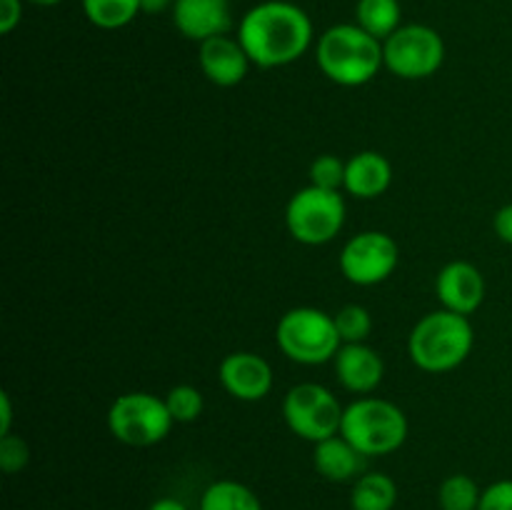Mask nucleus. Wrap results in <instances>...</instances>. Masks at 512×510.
<instances>
[{"label":"nucleus","instance_id":"nucleus-30","mask_svg":"<svg viewBox=\"0 0 512 510\" xmlns=\"http://www.w3.org/2000/svg\"><path fill=\"white\" fill-rule=\"evenodd\" d=\"M140 5H143V13H163L173 8L175 0H140Z\"/></svg>","mask_w":512,"mask_h":510},{"label":"nucleus","instance_id":"nucleus-17","mask_svg":"<svg viewBox=\"0 0 512 510\" xmlns=\"http://www.w3.org/2000/svg\"><path fill=\"white\" fill-rule=\"evenodd\" d=\"M313 465L330 483H348V480H358L363 475L365 455L338 433L315 443Z\"/></svg>","mask_w":512,"mask_h":510},{"label":"nucleus","instance_id":"nucleus-4","mask_svg":"<svg viewBox=\"0 0 512 510\" xmlns=\"http://www.w3.org/2000/svg\"><path fill=\"white\" fill-rule=\"evenodd\" d=\"M340 435L365 458L390 455L408 440V418L390 400L360 398L345 408Z\"/></svg>","mask_w":512,"mask_h":510},{"label":"nucleus","instance_id":"nucleus-26","mask_svg":"<svg viewBox=\"0 0 512 510\" xmlns=\"http://www.w3.org/2000/svg\"><path fill=\"white\" fill-rule=\"evenodd\" d=\"M30 460V450H28V443H25L20 435H3L0 438V468H3V473L13 475V473H20V470L28 465Z\"/></svg>","mask_w":512,"mask_h":510},{"label":"nucleus","instance_id":"nucleus-12","mask_svg":"<svg viewBox=\"0 0 512 510\" xmlns=\"http://www.w3.org/2000/svg\"><path fill=\"white\" fill-rule=\"evenodd\" d=\"M435 293H438V300L445 310L470 315L483 305L485 278L473 263L453 260L435 278Z\"/></svg>","mask_w":512,"mask_h":510},{"label":"nucleus","instance_id":"nucleus-7","mask_svg":"<svg viewBox=\"0 0 512 510\" xmlns=\"http://www.w3.org/2000/svg\"><path fill=\"white\" fill-rule=\"evenodd\" d=\"M165 398L153 393H125L113 400L108 410V428L115 440L130 448H148L168 438L173 428Z\"/></svg>","mask_w":512,"mask_h":510},{"label":"nucleus","instance_id":"nucleus-32","mask_svg":"<svg viewBox=\"0 0 512 510\" xmlns=\"http://www.w3.org/2000/svg\"><path fill=\"white\" fill-rule=\"evenodd\" d=\"M10 418H13V410H10V395H3V423H0V433H10Z\"/></svg>","mask_w":512,"mask_h":510},{"label":"nucleus","instance_id":"nucleus-24","mask_svg":"<svg viewBox=\"0 0 512 510\" xmlns=\"http://www.w3.org/2000/svg\"><path fill=\"white\" fill-rule=\"evenodd\" d=\"M165 405H168L175 423H193V420L200 418L205 403L198 388H193V385H175L165 395Z\"/></svg>","mask_w":512,"mask_h":510},{"label":"nucleus","instance_id":"nucleus-20","mask_svg":"<svg viewBox=\"0 0 512 510\" xmlns=\"http://www.w3.org/2000/svg\"><path fill=\"white\" fill-rule=\"evenodd\" d=\"M355 18L365 33L378 40H388L400 28L403 8L400 0H358Z\"/></svg>","mask_w":512,"mask_h":510},{"label":"nucleus","instance_id":"nucleus-27","mask_svg":"<svg viewBox=\"0 0 512 510\" xmlns=\"http://www.w3.org/2000/svg\"><path fill=\"white\" fill-rule=\"evenodd\" d=\"M478 510H512V480H498L480 495Z\"/></svg>","mask_w":512,"mask_h":510},{"label":"nucleus","instance_id":"nucleus-6","mask_svg":"<svg viewBox=\"0 0 512 510\" xmlns=\"http://www.w3.org/2000/svg\"><path fill=\"white\" fill-rule=\"evenodd\" d=\"M285 225L303 245H325L340 235L345 225V200L340 190L318 185L298 190L285 208Z\"/></svg>","mask_w":512,"mask_h":510},{"label":"nucleus","instance_id":"nucleus-23","mask_svg":"<svg viewBox=\"0 0 512 510\" xmlns=\"http://www.w3.org/2000/svg\"><path fill=\"white\" fill-rule=\"evenodd\" d=\"M333 318L343 343H365L373 333V318L363 305H345Z\"/></svg>","mask_w":512,"mask_h":510},{"label":"nucleus","instance_id":"nucleus-11","mask_svg":"<svg viewBox=\"0 0 512 510\" xmlns=\"http://www.w3.org/2000/svg\"><path fill=\"white\" fill-rule=\"evenodd\" d=\"M220 385L243 403L263 400L273 388V368L260 355L240 350V353L225 355L218 368Z\"/></svg>","mask_w":512,"mask_h":510},{"label":"nucleus","instance_id":"nucleus-28","mask_svg":"<svg viewBox=\"0 0 512 510\" xmlns=\"http://www.w3.org/2000/svg\"><path fill=\"white\" fill-rule=\"evenodd\" d=\"M20 18H23V0H0V33H13Z\"/></svg>","mask_w":512,"mask_h":510},{"label":"nucleus","instance_id":"nucleus-18","mask_svg":"<svg viewBox=\"0 0 512 510\" xmlns=\"http://www.w3.org/2000/svg\"><path fill=\"white\" fill-rule=\"evenodd\" d=\"M395 503H398V483L378 470L360 475L350 490L353 510H393Z\"/></svg>","mask_w":512,"mask_h":510},{"label":"nucleus","instance_id":"nucleus-21","mask_svg":"<svg viewBox=\"0 0 512 510\" xmlns=\"http://www.w3.org/2000/svg\"><path fill=\"white\" fill-rule=\"evenodd\" d=\"M83 10L95 28L118 30L133 23L143 5L140 0H83Z\"/></svg>","mask_w":512,"mask_h":510},{"label":"nucleus","instance_id":"nucleus-10","mask_svg":"<svg viewBox=\"0 0 512 510\" xmlns=\"http://www.w3.org/2000/svg\"><path fill=\"white\" fill-rule=\"evenodd\" d=\"M400 250L398 243L388 233L365 230L353 235L340 250V270L345 278L360 288H370L393 275L398 268Z\"/></svg>","mask_w":512,"mask_h":510},{"label":"nucleus","instance_id":"nucleus-5","mask_svg":"<svg viewBox=\"0 0 512 510\" xmlns=\"http://www.w3.org/2000/svg\"><path fill=\"white\" fill-rule=\"evenodd\" d=\"M275 340H278V348L293 363L300 365L328 363L343 345L333 315L318 308H308V305L288 310L280 318Z\"/></svg>","mask_w":512,"mask_h":510},{"label":"nucleus","instance_id":"nucleus-15","mask_svg":"<svg viewBox=\"0 0 512 510\" xmlns=\"http://www.w3.org/2000/svg\"><path fill=\"white\" fill-rule=\"evenodd\" d=\"M200 68L205 78L220 88H233L248 75L250 58L240 40L228 35H215V38L200 43Z\"/></svg>","mask_w":512,"mask_h":510},{"label":"nucleus","instance_id":"nucleus-33","mask_svg":"<svg viewBox=\"0 0 512 510\" xmlns=\"http://www.w3.org/2000/svg\"><path fill=\"white\" fill-rule=\"evenodd\" d=\"M28 3H33V5H45V8H48V5L60 3V0H28Z\"/></svg>","mask_w":512,"mask_h":510},{"label":"nucleus","instance_id":"nucleus-14","mask_svg":"<svg viewBox=\"0 0 512 510\" xmlns=\"http://www.w3.org/2000/svg\"><path fill=\"white\" fill-rule=\"evenodd\" d=\"M333 363L338 383L358 395L373 393L385 375L383 358L378 355V350L365 343H343L335 353Z\"/></svg>","mask_w":512,"mask_h":510},{"label":"nucleus","instance_id":"nucleus-16","mask_svg":"<svg viewBox=\"0 0 512 510\" xmlns=\"http://www.w3.org/2000/svg\"><path fill=\"white\" fill-rule=\"evenodd\" d=\"M390 183H393V165L385 155L375 153V150L355 153L345 163V190L353 198H380L390 188Z\"/></svg>","mask_w":512,"mask_h":510},{"label":"nucleus","instance_id":"nucleus-31","mask_svg":"<svg viewBox=\"0 0 512 510\" xmlns=\"http://www.w3.org/2000/svg\"><path fill=\"white\" fill-rule=\"evenodd\" d=\"M148 510H188V505L180 503L178 498H158Z\"/></svg>","mask_w":512,"mask_h":510},{"label":"nucleus","instance_id":"nucleus-25","mask_svg":"<svg viewBox=\"0 0 512 510\" xmlns=\"http://www.w3.org/2000/svg\"><path fill=\"white\" fill-rule=\"evenodd\" d=\"M310 185L325 190L345 188V163L338 155H318L310 165Z\"/></svg>","mask_w":512,"mask_h":510},{"label":"nucleus","instance_id":"nucleus-8","mask_svg":"<svg viewBox=\"0 0 512 510\" xmlns=\"http://www.w3.org/2000/svg\"><path fill=\"white\" fill-rule=\"evenodd\" d=\"M345 408L333 390L320 383H300L285 393L283 418L298 438L320 443L340 433Z\"/></svg>","mask_w":512,"mask_h":510},{"label":"nucleus","instance_id":"nucleus-29","mask_svg":"<svg viewBox=\"0 0 512 510\" xmlns=\"http://www.w3.org/2000/svg\"><path fill=\"white\" fill-rule=\"evenodd\" d=\"M493 228H495V235H498L503 243L512 245V203L510 205H503V208L495 213L493 218Z\"/></svg>","mask_w":512,"mask_h":510},{"label":"nucleus","instance_id":"nucleus-2","mask_svg":"<svg viewBox=\"0 0 512 510\" xmlns=\"http://www.w3.org/2000/svg\"><path fill=\"white\" fill-rule=\"evenodd\" d=\"M315 58L325 78L345 88L370 83L385 65L383 43L365 33L358 23L333 25L325 30L315 48Z\"/></svg>","mask_w":512,"mask_h":510},{"label":"nucleus","instance_id":"nucleus-9","mask_svg":"<svg viewBox=\"0 0 512 510\" xmlns=\"http://www.w3.org/2000/svg\"><path fill=\"white\" fill-rule=\"evenodd\" d=\"M385 68L403 80H423L440 70L445 60V43L430 25H400L383 40Z\"/></svg>","mask_w":512,"mask_h":510},{"label":"nucleus","instance_id":"nucleus-3","mask_svg":"<svg viewBox=\"0 0 512 510\" xmlns=\"http://www.w3.org/2000/svg\"><path fill=\"white\" fill-rule=\"evenodd\" d=\"M475 343L468 315L433 310L415 323L408 338L410 360L425 373H445L465 363Z\"/></svg>","mask_w":512,"mask_h":510},{"label":"nucleus","instance_id":"nucleus-1","mask_svg":"<svg viewBox=\"0 0 512 510\" xmlns=\"http://www.w3.org/2000/svg\"><path fill=\"white\" fill-rule=\"evenodd\" d=\"M238 40L253 65L283 68L295 63L310 48L313 23L298 5L285 0H265L243 15Z\"/></svg>","mask_w":512,"mask_h":510},{"label":"nucleus","instance_id":"nucleus-13","mask_svg":"<svg viewBox=\"0 0 512 510\" xmlns=\"http://www.w3.org/2000/svg\"><path fill=\"white\" fill-rule=\"evenodd\" d=\"M173 23L188 40H205L228 35L233 25L230 0H175Z\"/></svg>","mask_w":512,"mask_h":510},{"label":"nucleus","instance_id":"nucleus-19","mask_svg":"<svg viewBox=\"0 0 512 510\" xmlns=\"http://www.w3.org/2000/svg\"><path fill=\"white\" fill-rule=\"evenodd\" d=\"M200 510H263V503L245 483L215 480L200 495Z\"/></svg>","mask_w":512,"mask_h":510},{"label":"nucleus","instance_id":"nucleus-22","mask_svg":"<svg viewBox=\"0 0 512 510\" xmlns=\"http://www.w3.org/2000/svg\"><path fill=\"white\" fill-rule=\"evenodd\" d=\"M480 495L483 490L470 475L455 473L440 483L438 505L440 510H478Z\"/></svg>","mask_w":512,"mask_h":510}]
</instances>
